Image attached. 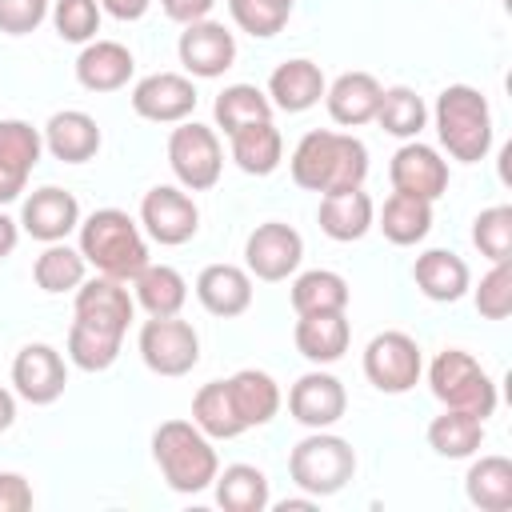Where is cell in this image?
<instances>
[{"label": "cell", "mask_w": 512, "mask_h": 512, "mask_svg": "<svg viewBox=\"0 0 512 512\" xmlns=\"http://www.w3.org/2000/svg\"><path fill=\"white\" fill-rule=\"evenodd\" d=\"M136 316V300L124 280L92 276L76 288V320L68 328V360L80 372H104L116 364L124 332Z\"/></svg>", "instance_id": "obj_1"}, {"label": "cell", "mask_w": 512, "mask_h": 512, "mask_svg": "<svg viewBox=\"0 0 512 512\" xmlns=\"http://www.w3.org/2000/svg\"><path fill=\"white\" fill-rule=\"evenodd\" d=\"M292 180L308 192H344V188H364L368 176V148L352 132H332V128H312L300 136L292 160Z\"/></svg>", "instance_id": "obj_2"}, {"label": "cell", "mask_w": 512, "mask_h": 512, "mask_svg": "<svg viewBox=\"0 0 512 512\" xmlns=\"http://www.w3.org/2000/svg\"><path fill=\"white\" fill-rule=\"evenodd\" d=\"M80 256L100 276L132 284V276L148 264V244L124 208H96L88 220H80Z\"/></svg>", "instance_id": "obj_3"}, {"label": "cell", "mask_w": 512, "mask_h": 512, "mask_svg": "<svg viewBox=\"0 0 512 512\" xmlns=\"http://www.w3.org/2000/svg\"><path fill=\"white\" fill-rule=\"evenodd\" d=\"M152 460L172 492H204L220 472L212 440L192 420H164L152 432Z\"/></svg>", "instance_id": "obj_4"}, {"label": "cell", "mask_w": 512, "mask_h": 512, "mask_svg": "<svg viewBox=\"0 0 512 512\" xmlns=\"http://www.w3.org/2000/svg\"><path fill=\"white\" fill-rule=\"evenodd\" d=\"M432 120H436V136H440V144L452 160L476 164V160L488 156V148H492V108H488L480 88L448 84L436 96Z\"/></svg>", "instance_id": "obj_5"}, {"label": "cell", "mask_w": 512, "mask_h": 512, "mask_svg": "<svg viewBox=\"0 0 512 512\" xmlns=\"http://www.w3.org/2000/svg\"><path fill=\"white\" fill-rule=\"evenodd\" d=\"M428 388L444 408H456V412H468V416H480V420H488L496 412V400H500L496 380L464 348L436 352V360L428 368Z\"/></svg>", "instance_id": "obj_6"}, {"label": "cell", "mask_w": 512, "mask_h": 512, "mask_svg": "<svg viewBox=\"0 0 512 512\" xmlns=\"http://www.w3.org/2000/svg\"><path fill=\"white\" fill-rule=\"evenodd\" d=\"M288 476L308 496H332L356 476V452L344 436H332L328 428H312L288 456Z\"/></svg>", "instance_id": "obj_7"}, {"label": "cell", "mask_w": 512, "mask_h": 512, "mask_svg": "<svg viewBox=\"0 0 512 512\" xmlns=\"http://www.w3.org/2000/svg\"><path fill=\"white\" fill-rule=\"evenodd\" d=\"M168 164H172V176L180 180V188H188V192L216 188V180L224 172L220 136L208 124L180 120V128H172V136H168Z\"/></svg>", "instance_id": "obj_8"}, {"label": "cell", "mask_w": 512, "mask_h": 512, "mask_svg": "<svg viewBox=\"0 0 512 512\" xmlns=\"http://www.w3.org/2000/svg\"><path fill=\"white\" fill-rule=\"evenodd\" d=\"M136 344L140 360L156 376H188L200 364V336L180 316H148Z\"/></svg>", "instance_id": "obj_9"}, {"label": "cell", "mask_w": 512, "mask_h": 512, "mask_svg": "<svg viewBox=\"0 0 512 512\" xmlns=\"http://www.w3.org/2000/svg\"><path fill=\"white\" fill-rule=\"evenodd\" d=\"M420 372H424L420 344L408 332L388 328V332L368 340V348H364V376H368L372 388H380L388 396H400V392L416 388Z\"/></svg>", "instance_id": "obj_10"}, {"label": "cell", "mask_w": 512, "mask_h": 512, "mask_svg": "<svg viewBox=\"0 0 512 512\" xmlns=\"http://www.w3.org/2000/svg\"><path fill=\"white\" fill-rule=\"evenodd\" d=\"M140 224L144 232L164 244V248H176V244H188L196 232H200V208L196 200L188 196V188H176V184H156L144 192L140 200Z\"/></svg>", "instance_id": "obj_11"}, {"label": "cell", "mask_w": 512, "mask_h": 512, "mask_svg": "<svg viewBox=\"0 0 512 512\" xmlns=\"http://www.w3.org/2000/svg\"><path fill=\"white\" fill-rule=\"evenodd\" d=\"M300 260H304V240L284 220H264L244 240V268L256 280H268V284L288 280L300 268Z\"/></svg>", "instance_id": "obj_12"}, {"label": "cell", "mask_w": 512, "mask_h": 512, "mask_svg": "<svg viewBox=\"0 0 512 512\" xmlns=\"http://www.w3.org/2000/svg\"><path fill=\"white\" fill-rule=\"evenodd\" d=\"M132 112L152 124H180L196 112V84L180 72H152L132 88Z\"/></svg>", "instance_id": "obj_13"}, {"label": "cell", "mask_w": 512, "mask_h": 512, "mask_svg": "<svg viewBox=\"0 0 512 512\" xmlns=\"http://www.w3.org/2000/svg\"><path fill=\"white\" fill-rule=\"evenodd\" d=\"M12 384L28 404H56L68 384V364L52 344H24L12 360Z\"/></svg>", "instance_id": "obj_14"}, {"label": "cell", "mask_w": 512, "mask_h": 512, "mask_svg": "<svg viewBox=\"0 0 512 512\" xmlns=\"http://www.w3.org/2000/svg\"><path fill=\"white\" fill-rule=\"evenodd\" d=\"M176 52H180V64L188 68V76L216 80L236 60V36L216 20H196V24H184Z\"/></svg>", "instance_id": "obj_15"}, {"label": "cell", "mask_w": 512, "mask_h": 512, "mask_svg": "<svg viewBox=\"0 0 512 512\" xmlns=\"http://www.w3.org/2000/svg\"><path fill=\"white\" fill-rule=\"evenodd\" d=\"M288 412L304 428H332L348 412V392L332 372H304L288 388Z\"/></svg>", "instance_id": "obj_16"}, {"label": "cell", "mask_w": 512, "mask_h": 512, "mask_svg": "<svg viewBox=\"0 0 512 512\" xmlns=\"http://www.w3.org/2000/svg\"><path fill=\"white\" fill-rule=\"evenodd\" d=\"M388 180H392L396 192L440 200L448 192V160H440V152L432 144L408 140V144L396 148V156L388 164Z\"/></svg>", "instance_id": "obj_17"}, {"label": "cell", "mask_w": 512, "mask_h": 512, "mask_svg": "<svg viewBox=\"0 0 512 512\" xmlns=\"http://www.w3.org/2000/svg\"><path fill=\"white\" fill-rule=\"evenodd\" d=\"M20 228L40 240V244H56L64 240L68 232L80 228V200L68 192V188H56V184H44L36 188L24 208H20Z\"/></svg>", "instance_id": "obj_18"}, {"label": "cell", "mask_w": 512, "mask_h": 512, "mask_svg": "<svg viewBox=\"0 0 512 512\" xmlns=\"http://www.w3.org/2000/svg\"><path fill=\"white\" fill-rule=\"evenodd\" d=\"M316 220H320V232L328 240L352 244V240H360L376 224V204H372V196L364 188L324 192L320 196V208H316Z\"/></svg>", "instance_id": "obj_19"}, {"label": "cell", "mask_w": 512, "mask_h": 512, "mask_svg": "<svg viewBox=\"0 0 512 512\" xmlns=\"http://www.w3.org/2000/svg\"><path fill=\"white\" fill-rule=\"evenodd\" d=\"M136 60L120 40H88L76 56V80L88 92H116L132 80Z\"/></svg>", "instance_id": "obj_20"}, {"label": "cell", "mask_w": 512, "mask_h": 512, "mask_svg": "<svg viewBox=\"0 0 512 512\" xmlns=\"http://www.w3.org/2000/svg\"><path fill=\"white\" fill-rule=\"evenodd\" d=\"M412 280H416V288H420L428 300H436V304H456V300L472 288V272H468L464 256H456V252H448V248H428V252H420L416 264H412Z\"/></svg>", "instance_id": "obj_21"}, {"label": "cell", "mask_w": 512, "mask_h": 512, "mask_svg": "<svg viewBox=\"0 0 512 512\" xmlns=\"http://www.w3.org/2000/svg\"><path fill=\"white\" fill-rule=\"evenodd\" d=\"M196 300L212 312V316H240L252 304V276L240 264H208L196 276Z\"/></svg>", "instance_id": "obj_22"}, {"label": "cell", "mask_w": 512, "mask_h": 512, "mask_svg": "<svg viewBox=\"0 0 512 512\" xmlns=\"http://www.w3.org/2000/svg\"><path fill=\"white\" fill-rule=\"evenodd\" d=\"M324 88H328V84H324L320 64H312V60H304V56L276 64V72L268 76V100H272V108H280V112H308L312 104H320Z\"/></svg>", "instance_id": "obj_23"}, {"label": "cell", "mask_w": 512, "mask_h": 512, "mask_svg": "<svg viewBox=\"0 0 512 512\" xmlns=\"http://www.w3.org/2000/svg\"><path fill=\"white\" fill-rule=\"evenodd\" d=\"M380 80L372 72H344L336 76L328 88H324V104H328V116L344 128H360L376 116V104H380Z\"/></svg>", "instance_id": "obj_24"}, {"label": "cell", "mask_w": 512, "mask_h": 512, "mask_svg": "<svg viewBox=\"0 0 512 512\" xmlns=\"http://www.w3.org/2000/svg\"><path fill=\"white\" fill-rule=\"evenodd\" d=\"M44 148L64 164H84L100 152V124L80 108L52 112V120L44 124Z\"/></svg>", "instance_id": "obj_25"}, {"label": "cell", "mask_w": 512, "mask_h": 512, "mask_svg": "<svg viewBox=\"0 0 512 512\" xmlns=\"http://www.w3.org/2000/svg\"><path fill=\"white\" fill-rule=\"evenodd\" d=\"M296 348L304 360L312 364H336L348 352L352 328L344 312H316V316H300L296 320Z\"/></svg>", "instance_id": "obj_26"}, {"label": "cell", "mask_w": 512, "mask_h": 512, "mask_svg": "<svg viewBox=\"0 0 512 512\" xmlns=\"http://www.w3.org/2000/svg\"><path fill=\"white\" fill-rule=\"evenodd\" d=\"M228 396L244 428H264L280 412V384L260 368H240L236 376H228Z\"/></svg>", "instance_id": "obj_27"}, {"label": "cell", "mask_w": 512, "mask_h": 512, "mask_svg": "<svg viewBox=\"0 0 512 512\" xmlns=\"http://www.w3.org/2000/svg\"><path fill=\"white\" fill-rule=\"evenodd\" d=\"M232 160L240 164V172L248 176H268L280 168L284 160V136L272 120H256V124H244L236 128L232 136Z\"/></svg>", "instance_id": "obj_28"}, {"label": "cell", "mask_w": 512, "mask_h": 512, "mask_svg": "<svg viewBox=\"0 0 512 512\" xmlns=\"http://www.w3.org/2000/svg\"><path fill=\"white\" fill-rule=\"evenodd\" d=\"M468 504L480 512H508L512 508V460L508 456H480L464 476Z\"/></svg>", "instance_id": "obj_29"}, {"label": "cell", "mask_w": 512, "mask_h": 512, "mask_svg": "<svg viewBox=\"0 0 512 512\" xmlns=\"http://www.w3.org/2000/svg\"><path fill=\"white\" fill-rule=\"evenodd\" d=\"M132 288H136V304L148 316H180L188 300V284L172 264H144L132 276Z\"/></svg>", "instance_id": "obj_30"}, {"label": "cell", "mask_w": 512, "mask_h": 512, "mask_svg": "<svg viewBox=\"0 0 512 512\" xmlns=\"http://www.w3.org/2000/svg\"><path fill=\"white\" fill-rule=\"evenodd\" d=\"M212 488H216V504L224 512H264L272 504L268 476L256 464H228L224 472H216Z\"/></svg>", "instance_id": "obj_31"}, {"label": "cell", "mask_w": 512, "mask_h": 512, "mask_svg": "<svg viewBox=\"0 0 512 512\" xmlns=\"http://www.w3.org/2000/svg\"><path fill=\"white\" fill-rule=\"evenodd\" d=\"M380 232L400 248L420 244L432 232V200L412 192H392L380 208Z\"/></svg>", "instance_id": "obj_32"}, {"label": "cell", "mask_w": 512, "mask_h": 512, "mask_svg": "<svg viewBox=\"0 0 512 512\" xmlns=\"http://www.w3.org/2000/svg\"><path fill=\"white\" fill-rule=\"evenodd\" d=\"M292 308L296 316H316V312H344L348 308V280L332 268H308L292 280Z\"/></svg>", "instance_id": "obj_33"}, {"label": "cell", "mask_w": 512, "mask_h": 512, "mask_svg": "<svg viewBox=\"0 0 512 512\" xmlns=\"http://www.w3.org/2000/svg\"><path fill=\"white\" fill-rule=\"evenodd\" d=\"M480 444H484V420L480 416L444 408L428 424V448L436 456H444V460H468V456L480 452Z\"/></svg>", "instance_id": "obj_34"}, {"label": "cell", "mask_w": 512, "mask_h": 512, "mask_svg": "<svg viewBox=\"0 0 512 512\" xmlns=\"http://www.w3.org/2000/svg\"><path fill=\"white\" fill-rule=\"evenodd\" d=\"M192 424L208 436V440H232L240 432H248L236 416V404L228 396V380H212L192 396Z\"/></svg>", "instance_id": "obj_35"}, {"label": "cell", "mask_w": 512, "mask_h": 512, "mask_svg": "<svg viewBox=\"0 0 512 512\" xmlns=\"http://www.w3.org/2000/svg\"><path fill=\"white\" fill-rule=\"evenodd\" d=\"M372 120L388 136H396V140H416L424 132V124H428V108H424V100L408 84H396V88L380 92V104H376Z\"/></svg>", "instance_id": "obj_36"}, {"label": "cell", "mask_w": 512, "mask_h": 512, "mask_svg": "<svg viewBox=\"0 0 512 512\" xmlns=\"http://www.w3.org/2000/svg\"><path fill=\"white\" fill-rule=\"evenodd\" d=\"M84 272H88V260L80 256V248H68L64 240L44 244V252H40L36 264H32V280H36L44 292H52V296L76 292V288L84 284Z\"/></svg>", "instance_id": "obj_37"}, {"label": "cell", "mask_w": 512, "mask_h": 512, "mask_svg": "<svg viewBox=\"0 0 512 512\" xmlns=\"http://www.w3.org/2000/svg\"><path fill=\"white\" fill-rule=\"evenodd\" d=\"M212 116H216V128H220L224 136H232V132L244 128V124L272 120V100H268V92H260L256 84H228V88L216 96Z\"/></svg>", "instance_id": "obj_38"}, {"label": "cell", "mask_w": 512, "mask_h": 512, "mask_svg": "<svg viewBox=\"0 0 512 512\" xmlns=\"http://www.w3.org/2000/svg\"><path fill=\"white\" fill-rule=\"evenodd\" d=\"M40 152H44V136L28 120H0V164L4 168L32 176V168L40 164Z\"/></svg>", "instance_id": "obj_39"}, {"label": "cell", "mask_w": 512, "mask_h": 512, "mask_svg": "<svg viewBox=\"0 0 512 512\" xmlns=\"http://www.w3.org/2000/svg\"><path fill=\"white\" fill-rule=\"evenodd\" d=\"M472 244L480 248V256L508 260L512 256V208L508 204H492L472 220Z\"/></svg>", "instance_id": "obj_40"}, {"label": "cell", "mask_w": 512, "mask_h": 512, "mask_svg": "<svg viewBox=\"0 0 512 512\" xmlns=\"http://www.w3.org/2000/svg\"><path fill=\"white\" fill-rule=\"evenodd\" d=\"M228 12H232V20H236L248 36L268 40V36H276V32L288 24L292 4H284V0H228Z\"/></svg>", "instance_id": "obj_41"}, {"label": "cell", "mask_w": 512, "mask_h": 512, "mask_svg": "<svg viewBox=\"0 0 512 512\" xmlns=\"http://www.w3.org/2000/svg\"><path fill=\"white\" fill-rule=\"evenodd\" d=\"M52 28L68 44H88L100 32V4L96 0H56L52 4Z\"/></svg>", "instance_id": "obj_42"}, {"label": "cell", "mask_w": 512, "mask_h": 512, "mask_svg": "<svg viewBox=\"0 0 512 512\" xmlns=\"http://www.w3.org/2000/svg\"><path fill=\"white\" fill-rule=\"evenodd\" d=\"M472 300H476V312H480L484 320H504V316L512 312V256H508V260H496V264L480 276Z\"/></svg>", "instance_id": "obj_43"}, {"label": "cell", "mask_w": 512, "mask_h": 512, "mask_svg": "<svg viewBox=\"0 0 512 512\" xmlns=\"http://www.w3.org/2000/svg\"><path fill=\"white\" fill-rule=\"evenodd\" d=\"M48 0H0V32L8 36H28L44 24Z\"/></svg>", "instance_id": "obj_44"}, {"label": "cell", "mask_w": 512, "mask_h": 512, "mask_svg": "<svg viewBox=\"0 0 512 512\" xmlns=\"http://www.w3.org/2000/svg\"><path fill=\"white\" fill-rule=\"evenodd\" d=\"M32 508V484L20 472H0V512H28Z\"/></svg>", "instance_id": "obj_45"}, {"label": "cell", "mask_w": 512, "mask_h": 512, "mask_svg": "<svg viewBox=\"0 0 512 512\" xmlns=\"http://www.w3.org/2000/svg\"><path fill=\"white\" fill-rule=\"evenodd\" d=\"M216 0H160L164 16L176 20V24H196V20H208Z\"/></svg>", "instance_id": "obj_46"}, {"label": "cell", "mask_w": 512, "mask_h": 512, "mask_svg": "<svg viewBox=\"0 0 512 512\" xmlns=\"http://www.w3.org/2000/svg\"><path fill=\"white\" fill-rule=\"evenodd\" d=\"M96 4H100L108 16H116V20H140L152 0H96Z\"/></svg>", "instance_id": "obj_47"}, {"label": "cell", "mask_w": 512, "mask_h": 512, "mask_svg": "<svg viewBox=\"0 0 512 512\" xmlns=\"http://www.w3.org/2000/svg\"><path fill=\"white\" fill-rule=\"evenodd\" d=\"M24 184H28V176H24V172H12V168H4V164H0V208H4V204H12V200L24 192Z\"/></svg>", "instance_id": "obj_48"}, {"label": "cell", "mask_w": 512, "mask_h": 512, "mask_svg": "<svg viewBox=\"0 0 512 512\" xmlns=\"http://www.w3.org/2000/svg\"><path fill=\"white\" fill-rule=\"evenodd\" d=\"M16 240H20V224H16L8 212H0V260H4V256H12Z\"/></svg>", "instance_id": "obj_49"}, {"label": "cell", "mask_w": 512, "mask_h": 512, "mask_svg": "<svg viewBox=\"0 0 512 512\" xmlns=\"http://www.w3.org/2000/svg\"><path fill=\"white\" fill-rule=\"evenodd\" d=\"M16 420V396L8 388H0V432H8Z\"/></svg>", "instance_id": "obj_50"}, {"label": "cell", "mask_w": 512, "mask_h": 512, "mask_svg": "<svg viewBox=\"0 0 512 512\" xmlns=\"http://www.w3.org/2000/svg\"><path fill=\"white\" fill-rule=\"evenodd\" d=\"M312 504H316V496H304V500H300V496H292V500H280L276 508H280V512H292V508H312Z\"/></svg>", "instance_id": "obj_51"}, {"label": "cell", "mask_w": 512, "mask_h": 512, "mask_svg": "<svg viewBox=\"0 0 512 512\" xmlns=\"http://www.w3.org/2000/svg\"><path fill=\"white\" fill-rule=\"evenodd\" d=\"M284 4H296V0H284Z\"/></svg>", "instance_id": "obj_52"}]
</instances>
